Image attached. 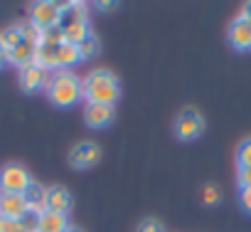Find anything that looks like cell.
I'll return each instance as SVG.
<instances>
[{"instance_id": "cell-1", "label": "cell", "mask_w": 251, "mask_h": 232, "mask_svg": "<svg viewBox=\"0 0 251 232\" xmlns=\"http://www.w3.org/2000/svg\"><path fill=\"white\" fill-rule=\"evenodd\" d=\"M81 96L86 104H106L113 106L121 96L118 77L108 69H94L81 79Z\"/></svg>"}, {"instance_id": "cell-2", "label": "cell", "mask_w": 251, "mask_h": 232, "mask_svg": "<svg viewBox=\"0 0 251 232\" xmlns=\"http://www.w3.org/2000/svg\"><path fill=\"white\" fill-rule=\"evenodd\" d=\"M47 96L54 106H74L81 96V79L74 77L69 69H59V72H52L50 74V84H47Z\"/></svg>"}, {"instance_id": "cell-3", "label": "cell", "mask_w": 251, "mask_h": 232, "mask_svg": "<svg viewBox=\"0 0 251 232\" xmlns=\"http://www.w3.org/2000/svg\"><path fill=\"white\" fill-rule=\"evenodd\" d=\"M32 183V175L25 166L10 163L0 171V193H10V195H23L27 185Z\"/></svg>"}, {"instance_id": "cell-4", "label": "cell", "mask_w": 251, "mask_h": 232, "mask_svg": "<svg viewBox=\"0 0 251 232\" xmlns=\"http://www.w3.org/2000/svg\"><path fill=\"white\" fill-rule=\"evenodd\" d=\"M62 20V3H52V0H42V3H35L30 10V25H35L40 32L57 28Z\"/></svg>"}, {"instance_id": "cell-5", "label": "cell", "mask_w": 251, "mask_h": 232, "mask_svg": "<svg viewBox=\"0 0 251 232\" xmlns=\"http://www.w3.org/2000/svg\"><path fill=\"white\" fill-rule=\"evenodd\" d=\"M204 131V119H202V114L197 109H182L180 116L175 119V136L180 141H192L197 139L200 134Z\"/></svg>"}, {"instance_id": "cell-6", "label": "cell", "mask_w": 251, "mask_h": 232, "mask_svg": "<svg viewBox=\"0 0 251 232\" xmlns=\"http://www.w3.org/2000/svg\"><path fill=\"white\" fill-rule=\"evenodd\" d=\"M99 158H101V148H99L94 141H81V144H76V146L69 151V166L76 168V171L91 168Z\"/></svg>"}, {"instance_id": "cell-7", "label": "cell", "mask_w": 251, "mask_h": 232, "mask_svg": "<svg viewBox=\"0 0 251 232\" xmlns=\"http://www.w3.org/2000/svg\"><path fill=\"white\" fill-rule=\"evenodd\" d=\"M47 84H50V72L42 69L40 64L30 62V64H25V67L20 69V87H23L27 94L40 91V89H47Z\"/></svg>"}, {"instance_id": "cell-8", "label": "cell", "mask_w": 251, "mask_h": 232, "mask_svg": "<svg viewBox=\"0 0 251 232\" xmlns=\"http://www.w3.org/2000/svg\"><path fill=\"white\" fill-rule=\"evenodd\" d=\"M229 42H231V47L239 50V52L251 50V23H249L246 18L239 15V18L229 25Z\"/></svg>"}, {"instance_id": "cell-9", "label": "cell", "mask_w": 251, "mask_h": 232, "mask_svg": "<svg viewBox=\"0 0 251 232\" xmlns=\"http://www.w3.org/2000/svg\"><path fill=\"white\" fill-rule=\"evenodd\" d=\"M45 207L50 212H59V215H69L72 210V193L62 185H52L47 188V200H45Z\"/></svg>"}, {"instance_id": "cell-10", "label": "cell", "mask_w": 251, "mask_h": 232, "mask_svg": "<svg viewBox=\"0 0 251 232\" xmlns=\"http://www.w3.org/2000/svg\"><path fill=\"white\" fill-rule=\"evenodd\" d=\"M84 121L91 129H103L113 121V106L106 104H86L84 109Z\"/></svg>"}, {"instance_id": "cell-11", "label": "cell", "mask_w": 251, "mask_h": 232, "mask_svg": "<svg viewBox=\"0 0 251 232\" xmlns=\"http://www.w3.org/2000/svg\"><path fill=\"white\" fill-rule=\"evenodd\" d=\"M27 203L23 195H10V193H0V217H10V220H20L27 212Z\"/></svg>"}, {"instance_id": "cell-12", "label": "cell", "mask_w": 251, "mask_h": 232, "mask_svg": "<svg viewBox=\"0 0 251 232\" xmlns=\"http://www.w3.org/2000/svg\"><path fill=\"white\" fill-rule=\"evenodd\" d=\"M62 35H64V42L79 47L89 35H91V28H89V20H76V23H62Z\"/></svg>"}, {"instance_id": "cell-13", "label": "cell", "mask_w": 251, "mask_h": 232, "mask_svg": "<svg viewBox=\"0 0 251 232\" xmlns=\"http://www.w3.org/2000/svg\"><path fill=\"white\" fill-rule=\"evenodd\" d=\"M69 227H72V225H69V217H67V215L45 210V212L40 215V230H37V232H67Z\"/></svg>"}, {"instance_id": "cell-14", "label": "cell", "mask_w": 251, "mask_h": 232, "mask_svg": "<svg viewBox=\"0 0 251 232\" xmlns=\"http://www.w3.org/2000/svg\"><path fill=\"white\" fill-rule=\"evenodd\" d=\"M23 198H25V203H27V207L30 210H35V212H45L47 207H45V200H47V188L45 185H40V183H30L27 185V190L23 193Z\"/></svg>"}, {"instance_id": "cell-15", "label": "cell", "mask_w": 251, "mask_h": 232, "mask_svg": "<svg viewBox=\"0 0 251 232\" xmlns=\"http://www.w3.org/2000/svg\"><path fill=\"white\" fill-rule=\"evenodd\" d=\"M76 62H79V50L74 45H69V42H62L57 47V72L67 69V67L76 64Z\"/></svg>"}, {"instance_id": "cell-16", "label": "cell", "mask_w": 251, "mask_h": 232, "mask_svg": "<svg viewBox=\"0 0 251 232\" xmlns=\"http://www.w3.org/2000/svg\"><path fill=\"white\" fill-rule=\"evenodd\" d=\"M0 42H3V47L10 52V50H15L20 42H23V30H20V25H15V28H8L3 35H0Z\"/></svg>"}, {"instance_id": "cell-17", "label": "cell", "mask_w": 251, "mask_h": 232, "mask_svg": "<svg viewBox=\"0 0 251 232\" xmlns=\"http://www.w3.org/2000/svg\"><path fill=\"white\" fill-rule=\"evenodd\" d=\"M76 50H79V59H91V57L99 55V40L94 35H89Z\"/></svg>"}, {"instance_id": "cell-18", "label": "cell", "mask_w": 251, "mask_h": 232, "mask_svg": "<svg viewBox=\"0 0 251 232\" xmlns=\"http://www.w3.org/2000/svg\"><path fill=\"white\" fill-rule=\"evenodd\" d=\"M40 215H42V212L27 210V212L20 217V227H23V232H37V230H40Z\"/></svg>"}, {"instance_id": "cell-19", "label": "cell", "mask_w": 251, "mask_h": 232, "mask_svg": "<svg viewBox=\"0 0 251 232\" xmlns=\"http://www.w3.org/2000/svg\"><path fill=\"white\" fill-rule=\"evenodd\" d=\"M40 42L42 45H62L64 42V35H62V28H50V30H42L40 32Z\"/></svg>"}, {"instance_id": "cell-20", "label": "cell", "mask_w": 251, "mask_h": 232, "mask_svg": "<svg viewBox=\"0 0 251 232\" xmlns=\"http://www.w3.org/2000/svg\"><path fill=\"white\" fill-rule=\"evenodd\" d=\"M236 161H239V168H251V139L241 141L236 151Z\"/></svg>"}, {"instance_id": "cell-21", "label": "cell", "mask_w": 251, "mask_h": 232, "mask_svg": "<svg viewBox=\"0 0 251 232\" xmlns=\"http://www.w3.org/2000/svg\"><path fill=\"white\" fill-rule=\"evenodd\" d=\"M138 232H163V225H160L155 217H146V220L138 225Z\"/></svg>"}, {"instance_id": "cell-22", "label": "cell", "mask_w": 251, "mask_h": 232, "mask_svg": "<svg viewBox=\"0 0 251 232\" xmlns=\"http://www.w3.org/2000/svg\"><path fill=\"white\" fill-rule=\"evenodd\" d=\"M0 232H23V227H20V220L0 217Z\"/></svg>"}, {"instance_id": "cell-23", "label": "cell", "mask_w": 251, "mask_h": 232, "mask_svg": "<svg viewBox=\"0 0 251 232\" xmlns=\"http://www.w3.org/2000/svg\"><path fill=\"white\" fill-rule=\"evenodd\" d=\"M202 198H204L207 205H217V203H219V190H217V185H204Z\"/></svg>"}, {"instance_id": "cell-24", "label": "cell", "mask_w": 251, "mask_h": 232, "mask_svg": "<svg viewBox=\"0 0 251 232\" xmlns=\"http://www.w3.org/2000/svg\"><path fill=\"white\" fill-rule=\"evenodd\" d=\"M236 180H239L241 188H251V168H239Z\"/></svg>"}, {"instance_id": "cell-25", "label": "cell", "mask_w": 251, "mask_h": 232, "mask_svg": "<svg viewBox=\"0 0 251 232\" xmlns=\"http://www.w3.org/2000/svg\"><path fill=\"white\" fill-rule=\"evenodd\" d=\"M239 200H241L244 210H246V212H251V188H241V193H239Z\"/></svg>"}, {"instance_id": "cell-26", "label": "cell", "mask_w": 251, "mask_h": 232, "mask_svg": "<svg viewBox=\"0 0 251 232\" xmlns=\"http://www.w3.org/2000/svg\"><path fill=\"white\" fill-rule=\"evenodd\" d=\"M241 18H246V20L251 23V3H246V5L241 8Z\"/></svg>"}, {"instance_id": "cell-27", "label": "cell", "mask_w": 251, "mask_h": 232, "mask_svg": "<svg viewBox=\"0 0 251 232\" xmlns=\"http://www.w3.org/2000/svg\"><path fill=\"white\" fill-rule=\"evenodd\" d=\"M5 62H8V50L3 47V42H0V67H3Z\"/></svg>"}, {"instance_id": "cell-28", "label": "cell", "mask_w": 251, "mask_h": 232, "mask_svg": "<svg viewBox=\"0 0 251 232\" xmlns=\"http://www.w3.org/2000/svg\"><path fill=\"white\" fill-rule=\"evenodd\" d=\"M67 232H81V230H79V227H69Z\"/></svg>"}]
</instances>
